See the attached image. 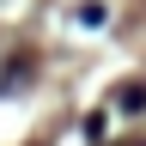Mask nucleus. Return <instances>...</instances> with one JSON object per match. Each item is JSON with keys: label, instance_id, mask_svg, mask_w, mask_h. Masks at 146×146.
Returning <instances> with one entry per match:
<instances>
[{"label": "nucleus", "instance_id": "obj_1", "mask_svg": "<svg viewBox=\"0 0 146 146\" xmlns=\"http://www.w3.org/2000/svg\"><path fill=\"white\" fill-rule=\"evenodd\" d=\"M116 104H122V110H146V85H122Z\"/></svg>", "mask_w": 146, "mask_h": 146}]
</instances>
